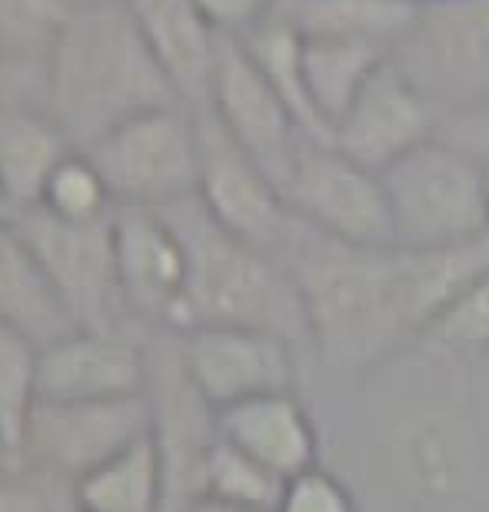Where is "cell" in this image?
Segmentation results:
<instances>
[{"mask_svg": "<svg viewBox=\"0 0 489 512\" xmlns=\"http://www.w3.org/2000/svg\"><path fill=\"white\" fill-rule=\"evenodd\" d=\"M277 260L307 313L310 350L333 380H363L416 346L489 273V237L446 250L353 247L297 220Z\"/></svg>", "mask_w": 489, "mask_h": 512, "instance_id": "cell-1", "label": "cell"}, {"mask_svg": "<svg viewBox=\"0 0 489 512\" xmlns=\"http://www.w3.org/2000/svg\"><path fill=\"white\" fill-rule=\"evenodd\" d=\"M366 456L400 512L489 509V356L420 340L370 376Z\"/></svg>", "mask_w": 489, "mask_h": 512, "instance_id": "cell-2", "label": "cell"}, {"mask_svg": "<svg viewBox=\"0 0 489 512\" xmlns=\"http://www.w3.org/2000/svg\"><path fill=\"white\" fill-rule=\"evenodd\" d=\"M180 104L124 0H74L47 67L44 110L77 150L150 110Z\"/></svg>", "mask_w": 489, "mask_h": 512, "instance_id": "cell-3", "label": "cell"}, {"mask_svg": "<svg viewBox=\"0 0 489 512\" xmlns=\"http://www.w3.org/2000/svg\"><path fill=\"white\" fill-rule=\"evenodd\" d=\"M160 213L177 230L187 256L180 333L197 326H237L310 346L300 290L277 256L223 230L197 197Z\"/></svg>", "mask_w": 489, "mask_h": 512, "instance_id": "cell-4", "label": "cell"}, {"mask_svg": "<svg viewBox=\"0 0 489 512\" xmlns=\"http://www.w3.org/2000/svg\"><path fill=\"white\" fill-rule=\"evenodd\" d=\"M393 247L446 250L489 237L486 170L433 137L383 173Z\"/></svg>", "mask_w": 489, "mask_h": 512, "instance_id": "cell-5", "label": "cell"}, {"mask_svg": "<svg viewBox=\"0 0 489 512\" xmlns=\"http://www.w3.org/2000/svg\"><path fill=\"white\" fill-rule=\"evenodd\" d=\"M104 173L117 207L163 210L197 197L200 143L193 107L173 104L140 114L94 147H87Z\"/></svg>", "mask_w": 489, "mask_h": 512, "instance_id": "cell-6", "label": "cell"}, {"mask_svg": "<svg viewBox=\"0 0 489 512\" xmlns=\"http://www.w3.org/2000/svg\"><path fill=\"white\" fill-rule=\"evenodd\" d=\"M14 223L30 243L37 263L44 266L74 330L144 333L127 316L124 296H120L114 217L97 223H64L44 210H24Z\"/></svg>", "mask_w": 489, "mask_h": 512, "instance_id": "cell-7", "label": "cell"}, {"mask_svg": "<svg viewBox=\"0 0 489 512\" xmlns=\"http://www.w3.org/2000/svg\"><path fill=\"white\" fill-rule=\"evenodd\" d=\"M393 60L436 114L489 100V0H426Z\"/></svg>", "mask_w": 489, "mask_h": 512, "instance_id": "cell-8", "label": "cell"}, {"mask_svg": "<svg viewBox=\"0 0 489 512\" xmlns=\"http://www.w3.org/2000/svg\"><path fill=\"white\" fill-rule=\"evenodd\" d=\"M283 200L300 223L323 237L353 247H393V223L380 173L336 150L310 140L293 163Z\"/></svg>", "mask_w": 489, "mask_h": 512, "instance_id": "cell-9", "label": "cell"}, {"mask_svg": "<svg viewBox=\"0 0 489 512\" xmlns=\"http://www.w3.org/2000/svg\"><path fill=\"white\" fill-rule=\"evenodd\" d=\"M150 436V403L110 399V403H47L37 399L14 459L77 486L107 459Z\"/></svg>", "mask_w": 489, "mask_h": 512, "instance_id": "cell-10", "label": "cell"}, {"mask_svg": "<svg viewBox=\"0 0 489 512\" xmlns=\"http://www.w3.org/2000/svg\"><path fill=\"white\" fill-rule=\"evenodd\" d=\"M193 114H197L200 143L197 200L233 237L280 256L283 243L290 240L293 227H297V217L283 200V190L223 130L210 107H193Z\"/></svg>", "mask_w": 489, "mask_h": 512, "instance_id": "cell-11", "label": "cell"}, {"mask_svg": "<svg viewBox=\"0 0 489 512\" xmlns=\"http://www.w3.org/2000/svg\"><path fill=\"white\" fill-rule=\"evenodd\" d=\"M183 373L213 409L300 389V346L277 333L197 326L173 333Z\"/></svg>", "mask_w": 489, "mask_h": 512, "instance_id": "cell-12", "label": "cell"}, {"mask_svg": "<svg viewBox=\"0 0 489 512\" xmlns=\"http://www.w3.org/2000/svg\"><path fill=\"white\" fill-rule=\"evenodd\" d=\"M223 130L260 163V170L283 190L300 150L310 137L290 107L267 84L240 40H223L217 74H213L207 104Z\"/></svg>", "mask_w": 489, "mask_h": 512, "instance_id": "cell-13", "label": "cell"}, {"mask_svg": "<svg viewBox=\"0 0 489 512\" xmlns=\"http://www.w3.org/2000/svg\"><path fill=\"white\" fill-rule=\"evenodd\" d=\"M117 280L127 316L144 333H180L183 293H187V256L177 230L160 210H114Z\"/></svg>", "mask_w": 489, "mask_h": 512, "instance_id": "cell-14", "label": "cell"}, {"mask_svg": "<svg viewBox=\"0 0 489 512\" xmlns=\"http://www.w3.org/2000/svg\"><path fill=\"white\" fill-rule=\"evenodd\" d=\"M150 336L127 330H70L40 346L37 399L110 403L147 396Z\"/></svg>", "mask_w": 489, "mask_h": 512, "instance_id": "cell-15", "label": "cell"}, {"mask_svg": "<svg viewBox=\"0 0 489 512\" xmlns=\"http://www.w3.org/2000/svg\"><path fill=\"white\" fill-rule=\"evenodd\" d=\"M436 127H440L436 107L390 57L366 80L350 110L333 127V147L363 167L383 173L390 163L433 140Z\"/></svg>", "mask_w": 489, "mask_h": 512, "instance_id": "cell-16", "label": "cell"}, {"mask_svg": "<svg viewBox=\"0 0 489 512\" xmlns=\"http://www.w3.org/2000/svg\"><path fill=\"white\" fill-rule=\"evenodd\" d=\"M183 107H203L210 97L223 40L197 0H124Z\"/></svg>", "mask_w": 489, "mask_h": 512, "instance_id": "cell-17", "label": "cell"}, {"mask_svg": "<svg viewBox=\"0 0 489 512\" xmlns=\"http://www.w3.org/2000/svg\"><path fill=\"white\" fill-rule=\"evenodd\" d=\"M217 433L277 479L320 466V433L300 393H270L217 409Z\"/></svg>", "mask_w": 489, "mask_h": 512, "instance_id": "cell-18", "label": "cell"}, {"mask_svg": "<svg viewBox=\"0 0 489 512\" xmlns=\"http://www.w3.org/2000/svg\"><path fill=\"white\" fill-rule=\"evenodd\" d=\"M74 0H0V97L44 107L47 67Z\"/></svg>", "mask_w": 489, "mask_h": 512, "instance_id": "cell-19", "label": "cell"}, {"mask_svg": "<svg viewBox=\"0 0 489 512\" xmlns=\"http://www.w3.org/2000/svg\"><path fill=\"white\" fill-rule=\"evenodd\" d=\"M77 150L44 107L0 97V187L17 213L34 210L54 167Z\"/></svg>", "mask_w": 489, "mask_h": 512, "instance_id": "cell-20", "label": "cell"}, {"mask_svg": "<svg viewBox=\"0 0 489 512\" xmlns=\"http://www.w3.org/2000/svg\"><path fill=\"white\" fill-rule=\"evenodd\" d=\"M0 320L47 346L67 336L70 326L44 266L17 230V223H0Z\"/></svg>", "mask_w": 489, "mask_h": 512, "instance_id": "cell-21", "label": "cell"}, {"mask_svg": "<svg viewBox=\"0 0 489 512\" xmlns=\"http://www.w3.org/2000/svg\"><path fill=\"white\" fill-rule=\"evenodd\" d=\"M416 10L413 0H280L273 17L300 37L370 40L396 50L410 34Z\"/></svg>", "mask_w": 489, "mask_h": 512, "instance_id": "cell-22", "label": "cell"}, {"mask_svg": "<svg viewBox=\"0 0 489 512\" xmlns=\"http://www.w3.org/2000/svg\"><path fill=\"white\" fill-rule=\"evenodd\" d=\"M393 57L390 47L370 40H336V37H303V74H307L310 100L320 120L330 130L350 110L356 94L366 87L376 70Z\"/></svg>", "mask_w": 489, "mask_h": 512, "instance_id": "cell-23", "label": "cell"}, {"mask_svg": "<svg viewBox=\"0 0 489 512\" xmlns=\"http://www.w3.org/2000/svg\"><path fill=\"white\" fill-rule=\"evenodd\" d=\"M80 512H163L167 503V476L154 436L107 459L74 486Z\"/></svg>", "mask_w": 489, "mask_h": 512, "instance_id": "cell-24", "label": "cell"}, {"mask_svg": "<svg viewBox=\"0 0 489 512\" xmlns=\"http://www.w3.org/2000/svg\"><path fill=\"white\" fill-rule=\"evenodd\" d=\"M240 44L250 54L253 64L260 67V74L267 77V84L277 90V97L290 107V114L300 120L307 137L317 143H330V130H326V124L320 120L317 107H313V100H310V90H307V74H303V37L297 30L277 17H270L263 27L243 37Z\"/></svg>", "mask_w": 489, "mask_h": 512, "instance_id": "cell-25", "label": "cell"}, {"mask_svg": "<svg viewBox=\"0 0 489 512\" xmlns=\"http://www.w3.org/2000/svg\"><path fill=\"white\" fill-rule=\"evenodd\" d=\"M283 493V479L270 469L253 463L247 453L230 446L217 433L203 456L200 469V499H217V503L247 506V509H277Z\"/></svg>", "mask_w": 489, "mask_h": 512, "instance_id": "cell-26", "label": "cell"}, {"mask_svg": "<svg viewBox=\"0 0 489 512\" xmlns=\"http://www.w3.org/2000/svg\"><path fill=\"white\" fill-rule=\"evenodd\" d=\"M34 210L64 223H97L114 217L117 203L94 157L87 150H70L47 177Z\"/></svg>", "mask_w": 489, "mask_h": 512, "instance_id": "cell-27", "label": "cell"}, {"mask_svg": "<svg viewBox=\"0 0 489 512\" xmlns=\"http://www.w3.org/2000/svg\"><path fill=\"white\" fill-rule=\"evenodd\" d=\"M40 346L0 320V443L14 456L37 406Z\"/></svg>", "mask_w": 489, "mask_h": 512, "instance_id": "cell-28", "label": "cell"}, {"mask_svg": "<svg viewBox=\"0 0 489 512\" xmlns=\"http://www.w3.org/2000/svg\"><path fill=\"white\" fill-rule=\"evenodd\" d=\"M0 512H80L74 486L20 459L0 469Z\"/></svg>", "mask_w": 489, "mask_h": 512, "instance_id": "cell-29", "label": "cell"}, {"mask_svg": "<svg viewBox=\"0 0 489 512\" xmlns=\"http://www.w3.org/2000/svg\"><path fill=\"white\" fill-rule=\"evenodd\" d=\"M423 340L446 346L453 353L489 356V273L433 323Z\"/></svg>", "mask_w": 489, "mask_h": 512, "instance_id": "cell-30", "label": "cell"}, {"mask_svg": "<svg viewBox=\"0 0 489 512\" xmlns=\"http://www.w3.org/2000/svg\"><path fill=\"white\" fill-rule=\"evenodd\" d=\"M277 512H360V503L333 469L313 466L283 483Z\"/></svg>", "mask_w": 489, "mask_h": 512, "instance_id": "cell-31", "label": "cell"}, {"mask_svg": "<svg viewBox=\"0 0 489 512\" xmlns=\"http://www.w3.org/2000/svg\"><path fill=\"white\" fill-rule=\"evenodd\" d=\"M436 137L456 150H463L466 157H473L489 173V100L443 114Z\"/></svg>", "mask_w": 489, "mask_h": 512, "instance_id": "cell-32", "label": "cell"}, {"mask_svg": "<svg viewBox=\"0 0 489 512\" xmlns=\"http://www.w3.org/2000/svg\"><path fill=\"white\" fill-rule=\"evenodd\" d=\"M280 0H197L203 17L227 40H243L273 17Z\"/></svg>", "mask_w": 489, "mask_h": 512, "instance_id": "cell-33", "label": "cell"}, {"mask_svg": "<svg viewBox=\"0 0 489 512\" xmlns=\"http://www.w3.org/2000/svg\"><path fill=\"white\" fill-rule=\"evenodd\" d=\"M187 512H277V509H247V506H230V503H217V499H197Z\"/></svg>", "mask_w": 489, "mask_h": 512, "instance_id": "cell-34", "label": "cell"}, {"mask_svg": "<svg viewBox=\"0 0 489 512\" xmlns=\"http://www.w3.org/2000/svg\"><path fill=\"white\" fill-rule=\"evenodd\" d=\"M17 217V210H14V203L7 200V193H4V187H0V223H10Z\"/></svg>", "mask_w": 489, "mask_h": 512, "instance_id": "cell-35", "label": "cell"}, {"mask_svg": "<svg viewBox=\"0 0 489 512\" xmlns=\"http://www.w3.org/2000/svg\"><path fill=\"white\" fill-rule=\"evenodd\" d=\"M7 459H14V456H10V453H7V446L0 443V463H7Z\"/></svg>", "mask_w": 489, "mask_h": 512, "instance_id": "cell-36", "label": "cell"}, {"mask_svg": "<svg viewBox=\"0 0 489 512\" xmlns=\"http://www.w3.org/2000/svg\"><path fill=\"white\" fill-rule=\"evenodd\" d=\"M486 193H489V173H486Z\"/></svg>", "mask_w": 489, "mask_h": 512, "instance_id": "cell-37", "label": "cell"}, {"mask_svg": "<svg viewBox=\"0 0 489 512\" xmlns=\"http://www.w3.org/2000/svg\"><path fill=\"white\" fill-rule=\"evenodd\" d=\"M413 4H426V0H413Z\"/></svg>", "mask_w": 489, "mask_h": 512, "instance_id": "cell-38", "label": "cell"}]
</instances>
